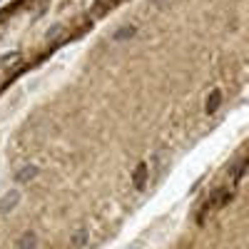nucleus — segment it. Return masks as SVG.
I'll use <instances>...</instances> for the list:
<instances>
[{"label":"nucleus","mask_w":249,"mask_h":249,"mask_svg":"<svg viewBox=\"0 0 249 249\" xmlns=\"http://www.w3.org/2000/svg\"><path fill=\"white\" fill-rule=\"evenodd\" d=\"M137 35V28L135 25H124V28H120L117 33H112V40L115 43H122V40H130V37H135Z\"/></svg>","instance_id":"39448f33"},{"label":"nucleus","mask_w":249,"mask_h":249,"mask_svg":"<svg viewBox=\"0 0 249 249\" xmlns=\"http://www.w3.org/2000/svg\"><path fill=\"white\" fill-rule=\"evenodd\" d=\"M219 105H222V92H219V90H212L210 95H207L204 110H207V112L212 115V112H217V110H219Z\"/></svg>","instance_id":"7ed1b4c3"},{"label":"nucleus","mask_w":249,"mask_h":249,"mask_svg":"<svg viewBox=\"0 0 249 249\" xmlns=\"http://www.w3.org/2000/svg\"><path fill=\"white\" fill-rule=\"evenodd\" d=\"M37 177V167H35V164H28V167H23V170H20L18 175H15V179L20 182V184H25V182H33Z\"/></svg>","instance_id":"20e7f679"},{"label":"nucleus","mask_w":249,"mask_h":249,"mask_svg":"<svg viewBox=\"0 0 249 249\" xmlns=\"http://www.w3.org/2000/svg\"><path fill=\"white\" fill-rule=\"evenodd\" d=\"M18 249H37V237L33 232H25L18 239Z\"/></svg>","instance_id":"423d86ee"},{"label":"nucleus","mask_w":249,"mask_h":249,"mask_svg":"<svg viewBox=\"0 0 249 249\" xmlns=\"http://www.w3.org/2000/svg\"><path fill=\"white\" fill-rule=\"evenodd\" d=\"M18 204H20V192L18 190H10L8 195L0 197V214H8L10 210H15Z\"/></svg>","instance_id":"f03ea898"},{"label":"nucleus","mask_w":249,"mask_h":249,"mask_svg":"<svg viewBox=\"0 0 249 249\" xmlns=\"http://www.w3.org/2000/svg\"><path fill=\"white\" fill-rule=\"evenodd\" d=\"M147 177H150L147 162H140V164H137V170L132 172V187H135V190H144V184H147Z\"/></svg>","instance_id":"f257e3e1"},{"label":"nucleus","mask_w":249,"mask_h":249,"mask_svg":"<svg viewBox=\"0 0 249 249\" xmlns=\"http://www.w3.org/2000/svg\"><path fill=\"white\" fill-rule=\"evenodd\" d=\"M244 170H247V160H239V164L234 167V184L244 177Z\"/></svg>","instance_id":"6e6552de"},{"label":"nucleus","mask_w":249,"mask_h":249,"mask_svg":"<svg viewBox=\"0 0 249 249\" xmlns=\"http://www.w3.org/2000/svg\"><path fill=\"white\" fill-rule=\"evenodd\" d=\"M85 242H88V230H77L75 237L70 239V249H80Z\"/></svg>","instance_id":"0eeeda50"}]
</instances>
